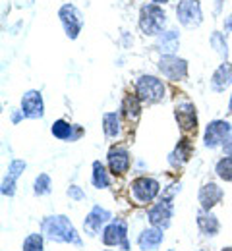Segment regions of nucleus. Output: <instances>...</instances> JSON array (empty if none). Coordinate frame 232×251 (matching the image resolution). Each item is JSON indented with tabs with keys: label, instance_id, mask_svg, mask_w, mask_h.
<instances>
[{
	"label": "nucleus",
	"instance_id": "1",
	"mask_svg": "<svg viewBox=\"0 0 232 251\" xmlns=\"http://www.w3.org/2000/svg\"><path fill=\"white\" fill-rule=\"evenodd\" d=\"M41 230H43V236L47 240H51V242H56V244H74V246L81 248V238H79L77 230L62 215L47 217V219L43 220Z\"/></svg>",
	"mask_w": 232,
	"mask_h": 251
},
{
	"label": "nucleus",
	"instance_id": "2",
	"mask_svg": "<svg viewBox=\"0 0 232 251\" xmlns=\"http://www.w3.org/2000/svg\"><path fill=\"white\" fill-rule=\"evenodd\" d=\"M139 29L143 35L159 37L166 25V14L159 4H143L139 10Z\"/></svg>",
	"mask_w": 232,
	"mask_h": 251
},
{
	"label": "nucleus",
	"instance_id": "3",
	"mask_svg": "<svg viewBox=\"0 0 232 251\" xmlns=\"http://www.w3.org/2000/svg\"><path fill=\"white\" fill-rule=\"evenodd\" d=\"M135 95L141 99V102L155 104V102L163 100V97H165V85L155 75H141L137 79V83H135Z\"/></svg>",
	"mask_w": 232,
	"mask_h": 251
},
{
	"label": "nucleus",
	"instance_id": "4",
	"mask_svg": "<svg viewBox=\"0 0 232 251\" xmlns=\"http://www.w3.org/2000/svg\"><path fill=\"white\" fill-rule=\"evenodd\" d=\"M58 18H60V24L64 27L68 39H77V35L81 33L83 27V16L81 12L74 6V4H62L60 10H58Z\"/></svg>",
	"mask_w": 232,
	"mask_h": 251
},
{
	"label": "nucleus",
	"instance_id": "5",
	"mask_svg": "<svg viewBox=\"0 0 232 251\" xmlns=\"http://www.w3.org/2000/svg\"><path fill=\"white\" fill-rule=\"evenodd\" d=\"M157 66L159 72L170 81H182L188 77V62L184 58H178L176 54H163Z\"/></svg>",
	"mask_w": 232,
	"mask_h": 251
},
{
	"label": "nucleus",
	"instance_id": "6",
	"mask_svg": "<svg viewBox=\"0 0 232 251\" xmlns=\"http://www.w3.org/2000/svg\"><path fill=\"white\" fill-rule=\"evenodd\" d=\"M176 18L184 27H199L203 22V10L199 0H180L176 6Z\"/></svg>",
	"mask_w": 232,
	"mask_h": 251
},
{
	"label": "nucleus",
	"instance_id": "7",
	"mask_svg": "<svg viewBox=\"0 0 232 251\" xmlns=\"http://www.w3.org/2000/svg\"><path fill=\"white\" fill-rule=\"evenodd\" d=\"M232 135V127L227 120H213L211 124L205 127V135H203V143L209 149H217L221 145H225Z\"/></svg>",
	"mask_w": 232,
	"mask_h": 251
},
{
	"label": "nucleus",
	"instance_id": "8",
	"mask_svg": "<svg viewBox=\"0 0 232 251\" xmlns=\"http://www.w3.org/2000/svg\"><path fill=\"white\" fill-rule=\"evenodd\" d=\"M128 226L120 219L112 220L104 230H103V244L104 246H122V250L128 251Z\"/></svg>",
	"mask_w": 232,
	"mask_h": 251
},
{
	"label": "nucleus",
	"instance_id": "9",
	"mask_svg": "<svg viewBox=\"0 0 232 251\" xmlns=\"http://www.w3.org/2000/svg\"><path fill=\"white\" fill-rule=\"evenodd\" d=\"M159 189H161L159 182L153 178H147V176L135 178L132 182V193L139 203H151L159 195Z\"/></svg>",
	"mask_w": 232,
	"mask_h": 251
},
{
	"label": "nucleus",
	"instance_id": "10",
	"mask_svg": "<svg viewBox=\"0 0 232 251\" xmlns=\"http://www.w3.org/2000/svg\"><path fill=\"white\" fill-rule=\"evenodd\" d=\"M106 160H108V168L110 172L116 176H122L130 170V153L124 145H114L110 147L108 155H106Z\"/></svg>",
	"mask_w": 232,
	"mask_h": 251
},
{
	"label": "nucleus",
	"instance_id": "11",
	"mask_svg": "<svg viewBox=\"0 0 232 251\" xmlns=\"http://www.w3.org/2000/svg\"><path fill=\"white\" fill-rule=\"evenodd\" d=\"M174 118L180 126L182 131L190 133L198 129V114H196V106L192 102H180L174 108Z\"/></svg>",
	"mask_w": 232,
	"mask_h": 251
},
{
	"label": "nucleus",
	"instance_id": "12",
	"mask_svg": "<svg viewBox=\"0 0 232 251\" xmlns=\"http://www.w3.org/2000/svg\"><path fill=\"white\" fill-rule=\"evenodd\" d=\"M22 112L26 114V118H43L45 114V102H43V95L39 91H27L22 97Z\"/></svg>",
	"mask_w": 232,
	"mask_h": 251
},
{
	"label": "nucleus",
	"instance_id": "13",
	"mask_svg": "<svg viewBox=\"0 0 232 251\" xmlns=\"http://www.w3.org/2000/svg\"><path fill=\"white\" fill-rule=\"evenodd\" d=\"M147 217L155 228H166L170 224V219H172V203L168 199H161L157 205H153L149 209Z\"/></svg>",
	"mask_w": 232,
	"mask_h": 251
},
{
	"label": "nucleus",
	"instance_id": "14",
	"mask_svg": "<svg viewBox=\"0 0 232 251\" xmlns=\"http://www.w3.org/2000/svg\"><path fill=\"white\" fill-rule=\"evenodd\" d=\"M110 219H112V215H110L106 209H103V207H99V205H95V207L91 209V213L85 217L83 228H85L87 234L95 236V234L101 230V226H104Z\"/></svg>",
	"mask_w": 232,
	"mask_h": 251
},
{
	"label": "nucleus",
	"instance_id": "15",
	"mask_svg": "<svg viewBox=\"0 0 232 251\" xmlns=\"http://www.w3.org/2000/svg\"><path fill=\"white\" fill-rule=\"evenodd\" d=\"M221 199H223V189L219 188L217 184H213V182L205 184L203 188L199 189V203H201L203 211H211L217 203H221Z\"/></svg>",
	"mask_w": 232,
	"mask_h": 251
},
{
	"label": "nucleus",
	"instance_id": "16",
	"mask_svg": "<svg viewBox=\"0 0 232 251\" xmlns=\"http://www.w3.org/2000/svg\"><path fill=\"white\" fill-rule=\"evenodd\" d=\"M231 83H232V64L223 62L215 70V74L211 75V89L217 91V93H221V91H225Z\"/></svg>",
	"mask_w": 232,
	"mask_h": 251
},
{
	"label": "nucleus",
	"instance_id": "17",
	"mask_svg": "<svg viewBox=\"0 0 232 251\" xmlns=\"http://www.w3.org/2000/svg\"><path fill=\"white\" fill-rule=\"evenodd\" d=\"M190 157H192V141L188 137H184V139L178 141L176 149L168 155V162H170V166L180 168L190 160Z\"/></svg>",
	"mask_w": 232,
	"mask_h": 251
},
{
	"label": "nucleus",
	"instance_id": "18",
	"mask_svg": "<svg viewBox=\"0 0 232 251\" xmlns=\"http://www.w3.org/2000/svg\"><path fill=\"white\" fill-rule=\"evenodd\" d=\"M163 242V228H149L137 238V246L141 251H155Z\"/></svg>",
	"mask_w": 232,
	"mask_h": 251
},
{
	"label": "nucleus",
	"instance_id": "19",
	"mask_svg": "<svg viewBox=\"0 0 232 251\" xmlns=\"http://www.w3.org/2000/svg\"><path fill=\"white\" fill-rule=\"evenodd\" d=\"M51 131H52V135L56 137V139H60V141H76L79 135H81V129L79 127H76V126H72L70 122L66 120H56L52 127H51Z\"/></svg>",
	"mask_w": 232,
	"mask_h": 251
},
{
	"label": "nucleus",
	"instance_id": "20",
	"mask_svg": "<svg viewBox=\"0 0 232 251\" xmlns=\"http://www.w3.org/2000/svg\"><path fill=\"white\" fill-rule=\"evenodd\" d=\"M157 47L163 54H174L180 47V35L176 29H168V31H163L159 37H157Z\"/></svg>",
	"mask_w": 232,
	"mask_h": 251
},
{
	"label": "nucleus",
	"instance_id": "21",
	"mask_svg": "<svg viewBox=\"0 0 232 251\" xmlns=\"http://www.w3.org/2000/svg\"><path fill=\"white\" fill-rule=\"evenodd\" d=\"M122 114L128 122H137L141 114V99L137 95H126L122 100Z\"/></svg>",
	"mask_w": 232,
	"mask_h": 251
},
{
	"label": "nucleus",
	"instance_id": "22",
	"mask_svg": "<svg viewBox=\"0 0 232 251\" xmlns=\"http://www.w3.org/2000/svg\"><path fill=\"white\" fill-rule=\"evenodd\" d=\"M198 226L199 230L205 234V236H215L219 232V220L215 215H211L209 211H201L198 215Z\"/></svg>",
	"mask_w": 232,
	"mask_h": 251
},
{
	"label": "nucleus",
	"instance_id": "23",
	"mask_svg": "<svg viewBox=\"0 0 232 251\" xmlns=\"http://www.w3.org/2000/svg\"><path fill=\"white\" fill-rule=\"evenodd\" d=\"M103 129H104V135L106 137H118L120 135L122 126H120L118 112H106V114H103Z\"/></svg>",
	"mask_w": 232,
	"mask_h": 251
},
{
	"label": "nucleus",
	"instance_id": "24",
	"mask_svg": "<svg viewBox=\"0 0 232 251\" xmlns=\"http://www.w3.org/2000/svg\"><path fill=\"white\" fill-rule=\"evenodd\" d=\"M91 182H93V186L97 189H104L110 186L108 172H106V168L103 166L101 160H95V162H93V178H91Z\"/></svg>",
	"mask_w": 232,
	"mask_h": 251
},
{
	"label": "nucleus",
	"instance_id": "25",
	"mask_svg": "<svg viewBox=\"0 0 232 251\" xmlns=\"http://www.w3.org/2000/svg\"><path fill=\"white\" fill-rule=\"evenodd\" d=\"M209 43H211V47H213V49L219 52V56L227 60V56H229V45H227L225 35H223L221 31H213L211 39H209Z\"/></svg>",
	"mask_w": 232,
	"mask_h": 251
},
{
	"label": "nucleus",
	"instance_id": "26",
	"mask_svg": "<svg viewBox=\"0 0 232 251\" xmlns=\"http://www.w3.org/2000/svg\"><path fill=\"white\" fill-rule=\"evenodd\" d=\"M215 172L221 180L225 182H232V155H227L225 158H221L215 166Z\"/></svg>",
	"mask_w": 232,
	"mask_h": 251
},
{
	"label": "nucleus",
	"instance_id": "27",
	"mask_svg": "<svg viewBox=\"0 0 232 251\" xmlns=\"http://www.w3.org/2000/svg\"><path fill=\"white\" fill-rule=\"evenodd\" d=\"M33 191L35 195H47V193H51V176L49 174H39L35 178Z\"/></svg>",
	"mask_w": 232,
	"mask_h": 251
},
{
	"label": "nucleus",
	"instance_id": "28",
	"mask_svg": "<svg viewBox=\"0 0 232 251\" xmlns=\"http://www.w3.org/2000/svg\"><path fill=\"white\" fill-rule=\"evenodd\" d=\"M24 251H43V236L41 234H29L24 242Z\"/></svg>",
	"mask_w": 232,
	"mask_h": 251
},
{
	"label": "nucleus",
	"instance_id": "29",
	"mask_svg": "<svg viewBox=\"0 0 232 251\" xmlns=\"http://www.w3.org/2000/svg\"><path fill=\"white\" fill-rule=\"evenodd\" d=\"M27 168V164H26V160H12L10 164H8V176H12V178H20L22 176V172Z\"/></svg>",
	"mask_w": 232,
	"mask_h": 251
},
{
	"label": "nucleus",
	"instance_id": "30",
	"mask_svg": "<svg viewBox=\"0 0 232 251\" xmlns=\"http://www.w3.org/2000/svg\"><path fill=\"white\" fill-rule=\"evenodd\" d=\"M16 193V178H12V176H6L4 180H2V195H8V197H12Z\"/></svg>",
	"mask_w": 232,
	"mask_h": 251
},
{
	"label": "nucleus",
	"instance_id": "31",
	"mask_svg": "<svg viewBox=\"0 0 232 251\" xmlns=\"http://www.w3.org/2000/svg\"><path fill=\"white\" fill-rule=\"evenodd\" d=\"M68 197L74 199V201H83L85 199V193H83V189L79 188V186H70L68 188Z\"/></svg>",
	"mask_w": 232,
	"mask_h": 251
},
{
	"label": "nucleus",
	"instance_id": "32",
	"mask_svg": "<svg viewBox=\"0 0 232 251\" xmlns=\"http://www.w3.org/2000/svg\"><path fill=\"white\" fill-rule=\"evenodd\" d=\"M223 151H225L227 155H232V135L229 137V141H227V143L223 145Z\"/></svg>",
	"mask_w": 232,
	"mask_h": 251
},
{
	"label": "nucleus",
	"instance_id": "33",
	"mask_svg": "<svg viewBox=\"0 0 232 251\" xmlns=\"http://www.w3.org/2000/svg\"><path fill=\"white\" fill-rule=\"evenodd\" d=\"M24 116H26V114H24L22 110H20V112H12V122H14V124H18V122H20Z\"/></svg>",
	"mask_w": 232,
	"mask_h": 251
},
{
	"label": "nucleus",
	"instance_id": "34",
	"mask_svg": "<svg viewBox=\"0 0 232 251\" xmlns=\"http://www.w3.org/2000/svg\"><path fill=\"white\" fill-rule=\"evenodd\" d=\"M225 33H232V16L225 18Z\"/></svg>",
	"mask_w": 232,
	"mask_h": 251
},
{
	"label": "nucleus",
	"instance_id": "35",
	"mask_svg": "<svg viewBox=\"0 0 232 251\" xmlns=\"http://www.w3.org/2000/svg\"><path fill=\"white\" fill-rule=\"evenodd\" d=\"M151 2H153V4H159V6H161V4H166L168 0H151Z\"/></svg>",
	"mask_w": 232,
	"mask_h": 251
},
{
	"label": "nucleus",
	"instance_id": "36",
	"mask_svg": "<svg viewBox=\"0 0 232 251\" xmlns=\"http://www.w3.org/2000/svg\"><path fill=\"white\" fill-rule=\"evenodd\" d=\"M229 112H232V95H231V104H229Z\"/></svg>",
	"mask_w": 232,
	"mask_h": 251
},
{
	"label": "nucleus",
	"instance_id": "37",
	"mask_svg": "<svg viewBox=\"0 0 232 251\" xmlns=\"http://www.w3.org/2000/svg\"><path fill=\"white\" fill-rule=\"evenodd\" d=\"M223 251H232V248H225Z\"/></svg>",
	"mask_w": 232,
	"mask_h": 251
}]
</instances>
